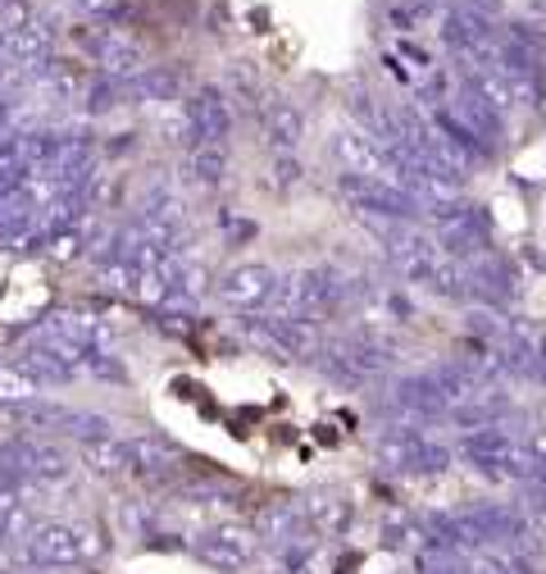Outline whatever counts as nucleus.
I'll use <instances>...</instances> for the list:
<instances>
[{
	"label": "nucleus",
	"mask_w": 546,
	"mask_h": 574,
	"mask_svg": "<svg viewBox=\"0 0 546 574\" xmlns=\"http://www.w3.org/2000/svg\"><path fill=\"white\" fill-rule=\"evenodd\" d=\"M19 461H23V478H32V484H60L69 474V456L56 443H23Z\"/></svg>",
	"instance_id": "7"
},
{
	"label": "nucleus",
	"mask_w": 546,
	"mask_h": 574,
	"mask_svg": "<svg viewBox=\"0 0 546 574\" xmlns=\"http://www.w3.org/2000/svg\"><path fill=\"white\" fill-rule=\"evenodd\" d=\"M187 137H191V147H224V137H228V101H224V91L215 87H201L187 101Z\"/></svg>",
	"instance_id": "3"
},
{
	"label": "nucleus",
	"mask_w": 546,
	"mask_h": 574,
	"mask_svg": "<svg viewBox=\"0 0 546 574\" xmlns=\"http://www.w3.org/2000/svg\"><path fill=\"white\" fill-rule=\"evenodd\" d=\"M424 570H428V574H469L465 556H428Z\"/></svg>",
	"instance_id": "19"
},
{
	"label": "nucleus",
	"mask_w": 546,
	"mask_h": 574,
	"mask_svg": "<svg viewBox=\"0 0 546 574\" xmlns=\"http://www.w3.org/2000/svg\"><path fill=\"white\" fill-rule=\"evenodd\" d=\"M332 156L346 165V174L369 178V182H383V187H396V174L387 169V160H383V151H378V141L365 137V132H337ZM396 191H401V187H396Z\"/></svg>",
	"instance_id": "5"
},
{
	"label": "nucleus",
	"mask_w": 546,
	"mask_h": 574,
	"mask_svg": "<svg viewBox=\"0 0 546 574\" xmlns=\"http://www.w3.org/2000/svg\"><path fill=\"white\" fill-rule=\"evenodd\" d=\"M274 287H278L274 269H265V265H237V269H228L219 278V301L232 306V310H260V306H269Z\"/></svg>",
	"instance_id": "4"
},
{
	"label": "nucleus",
	"mask_w": 546,
	"mask_h": 574,
	"mask_svg": "<svg viewBox=\"0 0 546 574\" xmlns=\"http://www.w3.org/2000/svg\"><path fill=\"white\" fill-rule=\"evenodd\" d=\"M196 556L219 574H241L256 556V534L241 530V524H219V530L196 538Z\"/></svg>",
	"instance_id": "2"
},
{
	"label": "nucleus",
	"mask_w": 546,
	"mask_h": 574,
	"mask_svg": "<svg viewBox=\"0 0 546 574\" xmlns=\"http://www.w3.org/2000/svg\"><path fill=\"white\" fill-rule=\"evenodd\" d=\"M301 511H306V524H341V515H346V506L341 502H332V497H315V502H301Z\"/></svg>",
	"instance_id": "18"
},
{
	"label": "nucleus",
	"mask_w": 546,
	"mask_h": 574,
	"mask_svg": "<svg viewBox=\"0 0 546 574\" xmlns=\"http://www.w3.org/2000/svg\"><path fill=\"white\" fill-rule=\"evenodd\" d=\"M506 410H510V397L496 393V388H483V383H478V388H474L460 406H451V415H456L465 428H487V424L502 419Z\"/></svg>",
	"instance_id": "9"
},
{
	"label": "nucleus",
	"mask_w": 546,
	"mask_h": 574,
	"mask_svg": "<svg viewBox=\"0 0 546 574\" xmlns=\"http://www.w3.org/2000/svg\"><path fill=\"white\" fill-rule=\"evenodd\" d=\"M96 60L106 65V73L123 78V73H137L141 69V56H137V46L123 41V37H101L96 41Z\"/></svg>",
	"instance_id": "14"
},
{
	"label": "nucleus",
	"mask_w": 546,
	"mask_h": 574,
	"mask_svg": "<svg viewBox=\"0 0 546 574\" xmlns=\"http://www.w3.org/2000/svg\"><path fill=\"white\" fill-rule=\"evenodd\" d=\"M37 393H41V383L32 374H23L19 365H0V402L28 406V402H37Z\"/></svg>",
	"instance_id": "16"
},
{
	"label": "nucleus",
	"mask_w": 546,
	"mask_h": 574,
	"mask_svg": "<svg viewBox=\"0 0 546 574\" xmlns=\"http://www.w3.org/2000/svg\"><path fill=\"white\" fill-rule=\"evenodd\" d=\"M6 51H10L19 65H32V69H41V65H46V56H51V32H46V23L28 19L19 32H10Z\"/></svg>",
	"instance_id": "13"
},
{
	"label": "nucleus",
	"mask_w": 546,
	"mask_h": 574,
	"mask_svg": "<svg viewBox=\"0 0 546 574\" xmlns=\"http://www.w3.org/2000/svg\"><path fill=\"white\" fill-rule=\"evenodd\" d=\"M306 511H301V502H269V506H260V515H256V530L251 534H260L265 543H274V547H287V543H296V538H306Z\"/></svg>",
	"instance_id": "6"
},
{
	"label": "nucleus",
	"mask_w": 546,
	"mask_h": 574,
	"mask_svg": "<svg viewBox=\"0 0 546 574\" xmlns=\"http://www.w3.org/2000/svg\"><path fill=\"white\" fill-rule=\"evenodd\" d=\"M19 369H23V374H32L37 383H64V378H73V369H78V365H69L56 347H46V343L37 338V343L19 356Z\"/></svg>",
	"instance_id": "12"
},
{
	"label": "nucleus",
	"mask_w": 546,
	"mask_h": 574,
	"mask_svg": "<svg viewBox=\"0 0 546 574\" xmlns=\"http://www.w3.org/2000/svg\"><path fill=\"white\" fill-rule=\"evenodd\" d=\"M265 132H269V141L274 147H296L301 141V115H296L287 101H274L269 110H265Z\"/></svg>",
	"instance_id": "15"
},
{
	"label": "nucleus",
	"mask_w": 546,
	"mask_h": 574,
	"mask_svg": "<svg viewBox=\"0 0 546 574\" xmlns=\"http://www.w3.org/2000/svg\"><path fill=\"white\" fill-rule=\"evenodd\" d=\"M82 461H87L91 474L119 478V474H128V443H119L115 434H106V438H87V443H82Z\"/></svg>",
	"instance_id": "11"
},
{
	"label": "nucleus",
	"mask_w": 546,
	"mask_h": 574,
	"mask_svg": "<svg viewBox=\"0 0 546 574\" xmlns=\"http://www.w3.org/2000/svg\"><path fill=\"white\" fill-rule=\"evenodd\" d=\"M228 169L224 147H191V178L196 182H219Z\"/></svg>",
	"instance_id": "17"
},
{
	"label": "nucleus",
	"mask_w": 546,
	"mask_h": 574,
	"mask_svg": "<svg viewBox=\"0 0 546 574\" xmlns=\"http://www.w3.org/2000/svg\"><path fill=\"white\" fill-rule=\"evenodd\" d=\"M510 434L502 424H487V428H474V434L465 438V456H469V465H478L483 474H492L496 478V469H502V456L510 452Z\"/></svg>",
	"instance_id": "8"
},
{
	"label": "nucleus",
	"mask_w": 546,
	"mask_h": 574,
	"mask_svg": "<svg viewBox=\"0 0 546 574\" xmlns=\"http://www.w3.org/2000/svg\"><path fill=\"white\" fill-rule=\"evenodd\" d=\"M0 574H6V570H0Z\"/></svg>",
	"instance_id": "20"
},
{
	"label": "nucleus",
	"mask_w": 546,
	"mask_h": 574,
	"mask_svg": "<svg viewBox=\"0 0 546 574\" xmlns=\"http://www.w3.org/2000/svg\"><path fill=\"white\" fill-rule=\"evenodd\" d=\"M178 465V452L165 447L160 438H137L128 443V474H141V478H169Z\"/></svg>",
	"instance_id": "10"
},
{
	"label": "nucleus",
	"mask_w": 546,
	"mask_h": 574,
	"mask_svg": "<svg viewBox=\"0 0 546 574\" xmlns=\"http://www.w3.org/2000/svg\"><path fill=\"white\" fill-rule=\"evenodd\" d=\"M23 565L32 570H69L82 565L87 556H96V538L78 524H32V534L23 538Z\"/></svg>",
	"instance_id": "1"
}]
</instances>
